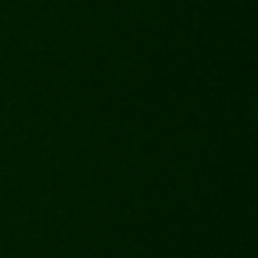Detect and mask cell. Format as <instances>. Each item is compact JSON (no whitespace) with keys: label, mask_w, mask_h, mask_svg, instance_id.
Instances as JSON below:
<instances>
[]
</instances>
